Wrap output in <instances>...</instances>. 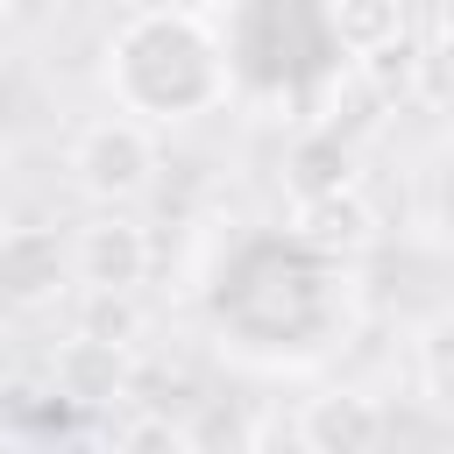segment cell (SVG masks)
Listing matches in <instances>:
<instances>
[{
  "label": "cell",
  "instance_id": "5b68a950",
  "mask_svg": "<svg viewBox=\"0 0 454 454\" xmlns=\"http://www.w3.org/2000/svg\"><path fill=\"white\" fill-rule=\"evenodd\" d=\"M184 454H255V411L234 397H213L184 419Z\"/></svg>",
  "mask_w": 454,
  "mask_h": 454
},
{
  "label": "cell",
  "instance_id": "52a82bcc",
  "mask_svg": "<svg viewBox=\"0 0 454 454\" xmlns=\"http://www.w3.org/2000/svg\"><path fill=\"white\" fill-rule=\"evenodd\" d=\"M326 28L340 35V50H355V57H376V50H390L397 43V28H404V14L397 7H333L326 14Z\"/></svg>",
  "mask_w": 454,
  "mask_h": 454
},
{
  "label": "cell",
  "instance_id": "3957f363",
  "mask_svg": "<svg viewBox=\"0 0 454 454\" xmlns=\"http://www.w3.org/2000/svg\"><path fill=\"white\" fill-rule=\"evenodd\" d=\"M64 284V248L50 227H14L0 234V291L7 298H50Z\"/></svg>",
  "mask_w": 454,
  "mask_h": 454
},
{
  "label": "cell",
  "instance_id": "8992f818",
  "mask_svg": "<svg viewBox=\"0 0 454 454\" xmlns=\"http://www.w3.org/2000/svg\"><path fill=\"white\" fill-rule=\"evenodd\" d=\"M305 433L319 440V454H362L369 433H376V411L362 397H319L312 419H305Z\"/></svg>",
  "mask_w": 454,
  "mask_h": 454
},
{
  "label": "cell",
  "instance_id": "9c48e42d",
  "mask_svg": "<svg viewBox=\"0 0 454 454\" xmlns=\"http://www.w3.org/2000/svg\"><path fill=\"white\" fill-rule=\"evenodd\" d=\"M440 28H447V35H454V7H447V14H440Z\"/></svg>",
  "mask_w": 454,
  "mask_h": 454
},
{
  "label": "cell",
  "instance_id": "7a4b0ae2",
  "mask_svg": "<svg viewBox=\"0 0 454 454\" xmlns=\"http://www.w3.org/2000/svg\"><path fill=\"white\" fill-rule=\"evenodd\" d=\"M149 135L135 128V121H92L85 135H78V149H71V170H78V184L85 192H99V199H121V192H135L142 177H149Z\"/></svg>",
  "mask_w": 454,
  "mask_h": 454
},
{
  "label": "cell",
  "instance_id": "ba28073f",
  "mask_svg": "<svg viewBox=\"0 0 454 454\" xmlns=\"http://www.w3.org/2000/svg\"><path fill=\"white\" fill-rule=\"evenodd\" d=\"M404 57H411V64H404L411 92H419L426 106L454 114V35H440V43H426V50H404Z\"/></svg>",
  "mask_w": 454,
  "mask_h": 454
},
{
  "label": "cell",
  "instance_id": "6da1fadb",
  "mask_svg": "<svg viewBox=\"0 0 454 454\" xmlns=\"http://www.w3.org/2000/svg\"><path fill=\"white\" fill-rule=\"evenodd\" d=\"M220 78L227 71L199 35V14H135L114 43V85L135 114H199Z\"/></svg>",
  "mask_w": 454,
  "mask_h": 454
},
{
  "label": "cell",
  "instance_id": "277c9868",
  "mask_svg": "<svg viewBox=\"0 0 454 454\" xmlns=\"http://www.w3.org/2000/svg\"><path fill=\"white\" fill-rule=\"evenodd\" d=\"M142 262H149V248H142V234H135V227H121V220L85 227V241H78V270H85V284H99V291L135 284V277H142Z\"/></svg>",
  "mask_w": 454,
  "mask_h": 454
}]
</instances>
